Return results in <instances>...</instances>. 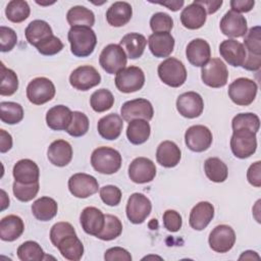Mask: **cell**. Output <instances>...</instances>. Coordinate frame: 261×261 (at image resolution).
Returning a JSON list of instances; mask_svg holds the SVG:
<instances>
[{"label": "cell", "mask_w": 261, "mask_h": 261, "mask_svg": "<svg viewBox=\"0 0 261 261\" xmlns=\"http://www.w3.org/2000/svg\"><path fill=\"white\" fill-rule=\"evenodd\" d=\"M67 39L70 44V51L76 57L90 56L97 44L96 34L89 27L70 28Z\"/></svg>", "instance_id": "6da1fadb"}, {"label": "cell", "mask_w": 261, "mask_h": 261, "mask_svg": "<svg viewBox=\"0 0 261 261\" xmlns=\"http://www.w3.org/2000/svg\"><path fill=\"white\" fill-rule=\"evenodd\" d=\"M122 158L120 153L110 147H98L91 155L93 168L102 174H113L121 167Z\"/></svg>", "instance_id": "7a4b0ae2"}, {"label": "cell", "mask_w": 261, "mask_h": 261, "mask_svg": "<svg viewBox=\"0 0 261 261\" xmlns=\"http://www.w3.org/2000/svg\"><path fill=\"white\" fill-rule=\"evenodd\" d=\"M159 79L171 88L182 86L187 80V69L184 63L174 58L168 57L158 65Z\"/></svg>", "instance_id": "3957f363"}, {"label": "cell", "mask_w": 261, "mask_h": 261, "mask_svg": "<svg viewBox=\"0 0 261 261\" xmlns=\"http://www.w3.org/2000/svg\"><path fill=\"white\" fill-rule=\"evenodd\" d=\"M258 86L248 77H239L228 86V97L239 106H248L256 98Z\"/></svg>", "instance_id": "277c9868"}, {"label": "cell", "mask_w": 261, "mask_h": 261, "mask_svg": "<svg viewBox=\"0 0 261 261\" xmlns=\"http://www.w3.org/2000/svg\"><path fill=\"white\" fill-rule=\"evenodd\" d=\"M230 149L237 158L245 159L252 156L257 149L256 133L248 128L233 130L230 138Z\"/></svg>", "instance_id": "5b68a950"}, {"label": "cell", "mask_w": 261, "mask_h": 261, "mask_svg": "<svg viewBox=\"0 0 261 261\" xmlns=\"http://www.w3.org/2000/svg\"><path fill=\"white\" fill-rule=\"evenodd\" d=\"M127 56L120 45L109 44L101 52L99 63L109 74H114L125 68Z\"/></svg>", "instance_id": "8992f818"}, {"label": "cell", "mask_w": 261, "mask_h": 261, "mask_svg": "<svg viewBox=\"0 0 261 261\" xmlns=\"http://www.w3.org/2000/svg\"><path fill=\"white\" fill-rule=\"evenodd\" d=\"M55 86L51 80L40 76L32 80L27 87V97L35 105H42L51 101L55 96Z\"/></svg>", "instance_id": "52a82bcc"}, {"label": "cell", "mask_w": 261, "mask_h": 261, "mask_svg": "<svg viewBox=\"0 0 261 261\" xmlns=\"http://www.w3.org/2000/svg\"><path fill=\"white\" fill-rule=\"evenodd\" d=\"M203 83L211 88L224 87L228 80V70L224 62L219 58H212L201 69Z\"/></svg>", "instance_id": "ba28073f"}, {"label": "cell", "mask_w": 261, "mask_h": 261, "mask_svg": "<svg viewBox=\"0 0 261 261\" xmlns=\"http://www.w3.org/2000/svg\"><path fill=\"white\" fill-rule=\"evenodd\" d=\"M115 86L122 93H134L145 85V73L138 66H128L116 73Z\"/></svg>", "instance_id": "9c48e42d"}, {"label": "cell", "mask_w": 261, "mask_h": 261, "mask_svg": "<svg viewBox=\"0 0 261 261\" xmlns=\"http://www.w3.org/2000/svg\"><path fill=\"white\" fill-rule=\"evenodd\" d=\"M152 210V203L145 195L141 193H134L129 196L126 203V216L134 224L143 223L150 215Z\"/></svg>", "instance_id": "30bf717a"}, {"label": "cell", "mask_w": 261, "mask_h": 261, "mask_svg": "<svg viewBox=\"0 0 261 261\" xmlns=\"http://www.w3.org/2000/svg\"><path fill=\"white\" fill-rule=\"evenodd\" d=\"M121 117L129 122L134 119L151 120L154 115V109L151 102L144 98H138L126 101L120 108Z\"/></svg>", "instance_id": "8fae6325"}, {"label": "cell", "mask_w": 261, "mask_h": 261, "mask_svg": "<svg viewBox=\"0 0 261 261\" xmlns=\"http://www.w3.org/2000/svg\"><path fill=\"white\" fill-rule=\"evenodd\" d=\"M213 136L211 130L201 124L190 126L185 134V143L193 152H204L211 146Z\"/></svg>", "instance_id": "7c38bea8"}, {"label": "cell", "mask_w": 261, "mask_h": 261, "mask_svg": "<svg viewBox=\"0 0 261 261\" xmlns=\"http://www.w3.org/2000/svg\"><path fill=\"white\" fill-rule=\"evenodd\" d=\"M69 83L76 90L88 91L101 83V75L95 67L82 65L70 73Z\"/></svg>", "instance_id": "4fadbf2b"}, {"label": "cell", "mask_w": 261, "mask_h": 261, "mask_svg": "<svg viewBox=\"0 0 261 261\" xmlns=\"http://www.w3.org/2000/svg\"><path fill=\"white\" fill-rule=\"evenodd\" d=\"M68 190L74 197L85 199L98 192L99 184L93 175L79 172L69 177Z\"/></svg>", "instance_id": "5bb4252c"}, {"label": "cell", "mask_w": 261, "mask_h": 261, "mask_svg": "<svg viewBox=\"0 0 261 261\" xmlns=\"http://www.w3.org/2000/svg\"><path fill=\"white\" fill-rule=\"evenodd\" d=\"M210 248L217 253H226L232 249L236 243V232L227 224L215 226L209 234Z\"/></svg>", "instance_id": "9a60e30c"}, {"label": "cell", "mask_w": 261, "mask_h": 261, "mask_svg": "<svg viewBox=\"0 0 261 261\" xmlns=\"http://www.w3.org/2000/svg\"><path fill=\"white\" fill-rule=\"evenodd\" d=\"M176 109L186 118L199 117L204 110V101L196 92H186L176 99Z\"/></svg>", "instance_id": "2e32d148"}, {"label": "cell", "mask_w": 261, "mask_h": 261, "mask_svg": "<svg viewBox=\"0 0 261 261\" xmlns=\"http://www.w3.org/2000/svg\"><path fill=\"white\" fill-rule=\"evenodd\" d=\"M156 166L154 162L146 157L135 158L128 166V176L136 184H147L154 179Z\"/></svg>", "instance_id": "e0dca14e"}, {"label": "cell", "mask_w": 261, "mask_h": 261, "mask_svg": "<svg viewBox=\"0 0 261 261\" xmlns=\"http://www.w3.org/2000/svg\"><path fill=\"white\" fill-rule=\"evenodd\" d=\"M219 28L224 36L230 38L244 37L248 32L247 19L241 13L228 10L221 18Z\"/></svg>", "instance_id": "ac0fdd59"}, {"label": "cell", "mask_w": 261, "mask_h": 261, "mask_svg": "<svg viewBox=\"0 0 261 261\" xmlns=\"http://www.w3.org/2000/svg\"><path fill=\"white\" fill-rule=\"evenodd\" d=\"M219 53L229 65L234 67L243 66L247 57L244 45L234 39L222 41L219 45Z\"/></svg>", "instance_id": "d6986e66"}, {"label": "cell", "mask_w": 261, "mask_h": 261, "mask_svg": "<svg viewBox=\"0 0 261 261\" xmlns=\"http://www.w3.org/2000/svg\"><path fill=\"white\" fill-rule=\"evenodd\" d=\"M80 222L86 233L97 237L104 227L105 214L96 207H86L80 215Z\"/></svg>", "instance_id": "ffe728a7"}, {"label": "cell", "mask_w": 261, "mask_h": 261, "mask_svg": "<svg viewBox=\"0 0 261 261\" xmlns=\"http://www.w3.org/2000/svg\"><path fill=\"white\" fill-rule=\"evenodd\" d=\"M186 56L192 65L203 67L211 57L210 45L204 39H194L186 48Z\"/></svg>", "instance_id": "44dd1931"}, {"label": "cell", "mask_w": 261, "mask_h": 261, "mask_svg": "<svg viewBox=\"0 0 261 261\" xmlns=\"http://www.w3.org/2000/svg\"><path fill=\"white\" fill-rule=\"evenodd\" d=\"M214 217V206L207 201L196 204L190 212L189 223L196 230L204 229Z\"/></svg>", "instance_id": "7402d4cb"}, {"label": "cell", "mask_w": 261, "mask_h": 261, "mask_svg": "<svg viewBox=\"0 0 261 261\" xmlns=\"http://www.w3.org/2000/svg\"><path fill=\"white\" fill-rule=\"evenodd\" d=\"M207 19V12L203 6L196 1L186 6L180 13L181 24L189 30H198L202 28Z\"/></svg>", "instance_id": "603a6c76"}, {"label": "cell", "mask_w": 261, "mask_h": 261, "mask_svg": "<svg viewBox=\"0 0 261 261\" xmlns=\"http://www.w3.org/2000/svg\"><path fill=\"white\" fill-rule=\"evenodd\" d=\"M47 157L55 166H66L72 159V147L65 140H56L49 145Z\"/></svg>", "instance_id": "cb8c5ba5"}, {"label": "cell", "mask_w": 261, "mask_h": 261, "mask_svg": "<svg viewBox=\"0 0 261 261\" xmlns=\"http://www.w3.org/2000/svg\"><path fill=\"white\" fill-rule=\"evenodd\" d=\"M148 45L155 57H168L173 52L174 38L169 33H153L149 36Z\"/></svg>", "instance_id": "d4e9b609"}, {"label": "cell", "mask_w": 261, "mask_h": 261, "mask_svg": "<svg viewBox=\"0 0 261 261\" xmlns=\"http://www.w3.org/2000/svg\"><path fill=\"white\" fill-rule=\"evenodd\" d=\"M181 158L179 147L172 141H163L159 144L156 151L157 162L166 168L176 166Z\"/></svg>", "instance_id": "484cf974"}, {"label": "cell", "mask_w": 261, "mask_h": 261, "mask_svg": "<svg viewBox=\"0 0 261 261\" xmlns=\"http://www.w3.org/2000/svg\"><path fill=\"white\" fill-rule=\"evenodd\" d=\"M15 181L21 184H33L39 181L40 169L36 162L31 159L18 160L12 169Z\"/></svg>", "instance_id": "4316f807"}, {"label": "cell", "mask_w": 261, "mask_h": 261, "mask_svg": "<svg viewBox=\"0 0 261 261\" xmlns=\"http://www.w3.org/2000/svg\"><path fill=\"white\" fill-rule=\"evenodd\" d=\"M72 119V111L64 105H56L46 113L47 125L53 130H66Z\"/></svg>", "instance_id": "83f0119b"}, {"label": "cell", "mask_w": 261, "mask_h": 261, "mask_svg": "<svg viewBox=\"0 0 261 261\" xmlns=\"http://www.w3.org/2000/svg\"><path fill=\"white\" fill-rule=\"evenodd\" d=\"M123 121L120 115L110 113L99 119L97 128L99 135L105 140H116L122 130Z\"/></svg>", "instance_id": "f1b7e54d"}, {"label": "cell", "mask_w": 261, "mask_h": 261, "mask_svg": "<svg viewBox=\"0 0 261 261\" xmlns=\"http://www.w3.org/2000/svg\"><path fill=\"white\" fill-rule=\"evenodd\" d=\"M133 15V8L129 3L116 1L110 5L106 12L107 22L111 27L119 28L126 24Z\"/></svg>", "instance_id": "f546056e"}, {"label": "cell", "mask_w": 261, "mask_h": 261, "mask_svg": "<svg viewBox=\"0 0 261 261\" xmlns=\"http://www.w3.org/2000/svg\"><path fill=\"white\" fill-rule=\"evenodd\" d=\"M23 230V221L17 215H7L0 221V238L2 241L13 242L22 234Z\"/></svg>", "instance_id": "4dcf8cb0"}, {"label": "cell", "mask_w": 261, "mask_h": 261, "mask_svg": "<svg viewBox=\"0 0 261 261\" xmlns=\"http://www.w3.org/2000/svg\"><path fill=\"white\" fill-rule=\"evenodd\" d=\"M63 258L69 261H79L84 255V245L76 234L63 238L56 247Z\"/></svg>", "instance_id": "1f68e13d"}, {"label": "cell", "mask_w": 261, "mask_h": 261, "mask_svg": "<svg viewBox=\"0 0 261 261\" xmlns=\"http://www.w3.org/2000/svg\"><path fill=\"white\" fill-rule=\"evenodd\" d=\"M119 45L126 52V56L130 59L141 57L147 45L146 38L139 33H129L122 37Z\"/></svg>", "instance_id": "d6a6232c"}, {"label": "cell", "mask_w": 261, "mask_h": 261, "mask_svg": "<svg viewBox=\"0 0 261 261\" xmlns=\"http://www.w3.org/2000/svg\"><path fill=\"white\" fill-rule=\"evenodd\" d=\"M24 35L27 41L32 46H37L39 43L44 41L46 38L53 35L52 29L48 22L41 19H35L31 21L25 28Z\"/></svg>", "instance_id": "836d02e7"}, {"label": "cell", "mask_w": 261, "mask_h": 261, "mask_svg": "<svg viewBox=\"0 0 261 261\" xmlns=\"http://www.w3.org/2000/svg\"><path fill=\"white\" fill-rule=\"evenodd\" d=\"M57 202L50 197H41L32 205L33 215L40 221H49L56 216Z\"/></svg>", "instance_id": "e575fe53"}, {"label": "cell", "mask_w": 261, "mask_h": 261, "mask_svg": "<svg viewBox=\"0 0 261 261\" xmlns=\"http://www.w3.org/2000/svg\"><path fill=\"white\" fill-rule=\"evenodd\" d=\"M151 134L150 123L145 119H134L128 122L126 137L134 145H141L147 142Z\"/></svg>", "instance_id": "d590c367"}, {"label": "cell", "mask_w": 261, "mask_h": 261, "mask_svg": "<svg viewBox=\"0 0 261 261\" xmlns=\"http://www.w3.org/2000/svg\"><path fill=\"white\" fill-rule=\"evenodd\" d=\"M66 19L69 25L72 27H93L95 23L94 12L85 6H73L66 14Z\"/></svg>", "instance_id": "8d00e7d4"}, {"label": "cell", "mask_w": 261, "mask_h": 261, "mask_svg": "<svg viewBox=\"0 0 261 261\" xmlns=\"http://www.w3.org/2000/svg\"><path fill=\"white\" fill-rule=\"evenodd\" d=\"M206 176L214 182H223L228 175L226 164L217 157H210L204 162Z\"/></svg>", "instance_id": "74e56055"}, {"label": "cell", "mask_w": 261, "mask_h": 261, "mask_svg": "<svg viewBox=\"0 0 261 261\" xmlns=\"http://www.w3.org/2000/svg\"><path fill=\"white\" fill-rule=\"evenodd\" d=\"M31 13V8L27 1L23 0H11L8 2L5 8V14L8 20L19 23L25 20Z\"/></svg>", "instance_id": "f35d334b"}, {"label": "cell", "mask_w": 261, "mask_h": 261, "mask_svg": "<svg viewBox=\"0 0 261 261\" xmlns=\"http://www.w3.org/2000/svg\"><path fill=\"white\" fill-rule=\"evenodd\" d=\"M22 106L16 102H1L0 103V119L7 124H15L22 120Z\"/></svg>", "instance_id": "ab89813d"}, {"label": "cell", "mask_w": 261, "mask_h": 261, "mask_svg": "<svg viewBox=\"0 0 261 261\" xmlns=\"http://www.w3.org/2000/svg\"><path fill=\"white\" fill-rule=\"evenodd\" d=\"M114 104V97L107 89H100L95 91L90 98V105L92 109L98 113L109 110Z\"/></svg>", "instance_id": "60d3db41"}, {"label": "cell", "mask_w": 261, "mask_h": 261, "mask_svg": "<svg viewBox=\"0 0 261 261\" xmlns=\"http://www.w3.org/2000/svg\"><path fill=\"white\" fill-rule=\"evenodd\" d=\"M17 257L21 261H42L45 259L41 246L34 241H27L17 248Z\"/></svg>", "instance_id": "b9f144b4"}, {"label": "cell", "mask_w": 261, "mask_h": 261, "mask_svg": "<svg viewBox=\"0 0 261 261\" xmlns=\"http://www.w3.org/2000/svg\"><path fill=\"white\" fill-rule=\"evenodd\" d=\"M122 232V223L120 219L111 214L105 215V223L102 231L97 236L102 241H112L119 237Z\"/></svg>", "instance_id": "7bdbcfd3"}, {"label": "cell", "mask_w": 261, "mask_h": 261, "mask_svg": "<svg viewBox=\"0 0 261 261\" xmlns=\"http://www.w3.org/2000/svg\"><path fill=\"white\" fill-rule=\"evenodd\" d=\"M18 89V77L16 73L5 67L3 62H1V87L0 95L1 96H11Z\"/></svg>", "instance_id": "ee69618b"}, {"label": "cell", "mask_w": 261, "mask_h": 261, "mask_svg": "<svg viewBox=\"0 0 261 261\" xmlns=\"http://www.w3.org/2000/svg\"><path fill=\"white\" fill-rule=\"evenodd\" d=\"M89 126H90V121L88 116L81 111H73L71 122L68 125L66 132L69 136L79 138V137L85 136L88 133Z\"/></svg>", "instance_id": "f6af8a7d"}, {"label": "cell", "mask_w": 261, "mask_h": 261, "mask_svg": "<svg viewBox=\"0 0 261 261\" xmlns=\"http://www.w3.org/2000/svg\"><path fill=\"white\" fill-rule=\"evenodd\" d=\"M232 130L239 128H248L257 134L260 127V119L259 116L255 113L247 112V113H240L237 114L231 121Z\"/></svg>", "instance_id": "bcb514c9"}, {"label": "cell", "mask_w": 261, "mask_h": 261, "mask_svg": "<svg viewBox=\"0 0 261 261\" xmlns=\"http://www.w3.org/2000/svg\"><path fill=\"white\" fill-rule=\"evenodd\" d=\"M39 189H40L39 181H36L33 184H21L14 180L12 186L14 197L21 202H29L33 200L37 196Z\"/></svg>", "instance_id": "7dc6e473"}, {"label": "cell", "mask_w": 261, "mask_h": 261, "mask_svg": "<svg viewBox=\"0 0 261 261\" xmlns=\"http://www.w3.org/2000/svg\"><path fill=\"white\" fill-rule=\"evenodd\" d=\"M261 29L259 25L251 28L245 35L244 47L253 55H261Z\"/></svg>", "instance_id": "c3c4849f"}, {"label": "cell", "mask_w": 261, "mask_h": 261, "mask_svg": "<svg viewBox=\"0 0 261 261\" xmlns=\"http://www.w3.org/2000/svg\"><path fill=\"white\" fill-rule=\"evenodd\" d=\"M150 27L154 33H169L173 28V19L165 12H156L151 16Z\"/></svg>", "instance_id": "681fc988"}, {"label": "cell", "mask_w": 261, "mask_h": 261, "mask_svg": "<svg viewBox=\"0 0 261 261\" xmlns=\"http://www.w3.org/2000/svg\"><path fill=\"white\" fill-rule=\"evenodd\" d=\"M39 53L46 56H51L59 53L63 49V43L60 41L59 38L52 35L46 38L44 41L39 43L36 46Z\"/></svg>", "instance_id": "f907efd6"}, {"label": "cell", "mask_w": 261, "mask_h": 261, "mask_svg": "<svg viewBox=\"0 0 261 261\" xmlns=\"http://www.w3.org/2000/svg\"><path fill=\"white\" fill-rule=\"evenodd\" d=\"M70 234H76L73 226L69 222L61 221L55 223L50 229V240L54 247H57L58 243L65 237Z\"/></svg>", "instance_id": "816d5d0a"}, {"label": "cell", "mask_w": 261, "mask_h": 261, "mask_svg": "<svg viewBox=\"0 0 261 261\" xmlns=\"http://www.w3.org/2000/svg\"><path fill=\"white\" fill-rule=\"evenodd\" d=\"M121 191L116 186L108 185L100 189L101 200L108 206H117L121 201Z\"/></svg>", "instance_id": "f5cc1de1"}, {"label": "cell", "mask_w": 261, "mask_h": 261, "mask_svg": "<svg viewBox=\"0 0 261 261\" xmlns=\"http://www.w3.org/2000/svg\"><path fill=\"white\" fill-rule=\"evenodd\" d=\"M17 43L16 33L8 27H0V50L2 52L11 51Z\"/></svg>", "instance_id": "db71d44e"}, {"label": "cell", "mask_w": 261, "mask_h": 261, "mask_svg": "<svg viewBox=\"0 0 261 261\" xmlns=\"http://www.w3.org/2000/svg\"><path fill=\"white\" fill-rule=\"evenodd\" d=\"M163 225L164 227L171 232H176L180 229L182 224L181 215L172 209H168L163 213Z\"/></svg>", "instance_id": "11a10c76"}, {"label": "cell", "mask_w": 261, "mask_h": 261, "mask_svg": "<svg viewBox=\"0 0 261 261\" xmlns=\"http://www.w3.org/2000/svg\"><path fill=\"white\" fill-rule=\"evenodd\" d=\"M104 259L106 261H132V255L128 253L127 250L121 247H113L106 250L104 254Z\"/></svg>", "instance_id": "9f6ffc18"}, {"label": "cell", "mask_w": 261, "mask_h": 261, "mask_svg": "<svg viewBox=\"0 0 261 261\" xmlns=\"http://www.w3.org/2000/svg\"><path fill=\"white\" fill-rule=\"evenodd\" d=\"M247 179L256 188L261 186V161H256L250 165L247 171Z\"/></svg>", "instance_id": "6f0895ef"}, {"label": "cell", "mask_w": 261, "mask_h": 261, "mask_svg": "<svg viewBox=\"0 0 261 261\" xmlns=\"http://www.w3.org/2000/svg\"><path fill=\"white\" fill-rule=\"evenodd\" d=\"M255 5L254 0H231L230 1V7L232 11H236L238 13L240 12H249L253 9Z\"/></svg>", "instance_id": "680465c9"}, {"label": "cell", "mask_w": 261, "mask_h": 261, "mask_svg": "<svg viewBox=\"0 0 261 261\" xmlns=\"http://www.w3.org/2000/svg\"><path fill=\"white\" fill-rule=\"evenodd\" d=\"M260 66H261V55H253L251 53L248 54L243 64V67L245 69L251 70V71L259 70Z\"/></svg>", "instance_id": "91938a15"}, {"label": "cell", "mask_w": 261, "mask_h": 261, "mask_svg": "<svg viewBox=\"0 0 261 261\" xmlns=\"http://www.w3.org/2000/svg\"><path fill=\"white\" fill-rule=\"evenodd\" d=\"M12 147V137L5 129H0V152L5 153Z\"/></svg>", "instance_id": "94428289"}, {"label": "cell", "mask_w": 261, "mask_h": 261, "mask_svg": "<svg viewBox=\"0 0 261 261\" xmlns=\"http://www.w3.org/2000/svg\"><path fill=\"white\" fill-rule=\"evenodd\" d=\"M196 1V0H195ZM198 4H200L201 6H203L205 8V10H207L206 12L208 14H213L215 13L220 6L222 5V0H217V1H212V0H197L196 1Z\"/></svg>", "instance_id": "6125c7cd"}, {"label": "cell", "mask_w": 261, "mask_h": 261, "mask_svg": "<svg viewBox=\"0 0 261 261\" xmlns=\"http://www.w3.org/2000/svg\"><path fill=\"white\" fill-rule=\"evenodd\" d=\"M156 4L165 6V7H167L171 11H177V10H179L184 6L185 1L184 0H179V1H165V2H156Z\"/></svg>", "instance_id": "be15d7a7"}, {"label": "cell", "mask_w": 261, "mask_h": 261, "mask_svg": "<svg viewBox=\"0 0 261 261\" xmlns=\"http://www.w3.org/2000/svg\"><path fill=\"white\" fill-rule=\"evenodd\" d=\"M240 260H243V259H245V260H252V259H257V260H259L260 259V256L256 253V252H254V251H245V252H243V254L240 256V258H239Z\"/></svg>", "instance_id": "e7e4bbea"}]
</instances>
